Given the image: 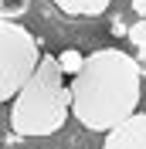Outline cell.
Here are the masks:
<instances>
[{"label":"cell","instance_id":"6da1fadb","mask_svg":"<svg viewBox=\"0 0 146 149\" xmlns=\"http://www.w3.org/2000/svg\"><path fill=\"white\" fill-rule=\"evenodd\" d=\"M72 112L92 132H109L136 112L143 98V74L136 58L119 47H99L85 58L72 88Z\"/></svg>","mask_w":146,"mask_h":149},{"label":"cell","instance_id":"7a4b0ae2","mask_svg":"<svg viewBox=\"0 0 146 149\" xmlns=\"http://www.w3.org/2000/svg\"><path fill=\"white\" fill-rule=\"evenodd\" d=\"M68 85L58 68L55 58L41 54L27 81L20 85L14 95V109H10V132L20 139H37V136H55L68 119Z\"/></svg>","mask_w":146,"mask_h":149},{"label":"cell","instance_id":"3957f363","mask_svg":"<svg viewBox=\"0 0 146 149\" xmlns=\"http://www.w3.org/2000/svg\"><path fill=\"white\" fill-rule=\"evenodd\" d=\"M37 58H41V47L34 34L17 20H0V105L20 92Z\"/></svg>","mask_w":146,"mask_h":149},{"label":"cell","instance_id":"277c9868","mask_svg":"<svg viewBox=\"0 0 146 149\" xmlns=\"http://www.w3.org/2000/svg\"><path fill=\"white\" fill-rule=\"evenodd\" d=\"M102 149H146V115L133 112L129 119L119 122L116 129H109Z\"/></svg>","mask_w":146,"mask_h":149},{"label":"cell","instance_id":"5b68a950","mask_svg":"<svg viewBox=\"0 0 146 149\" xmlns=\"http://www.w3.org/2000/svg\"><path fill=\"white\" fill-rule=\"evenodd\" d=\"M51 3L65 14H72V17H99V14L109 10L112 0H51Z\"/></svg>","mask_w":146,"mask_h":149},{"label":"cell","instance_id":"8992f818","mask_svg":"<svg viewBox=\"0 0 146 149\" xmlns=\"http://www.w3.org/2000/svg\"><path fill=\"white\" fill-rule=\"evenodd\" d=\"M55 61H58V68H61V74H78V68L85 65V54H78L75 47H65Z\"/></svg>","mask_w":146,"mask_h":149},{"label":"cell","instance_id":"52a82bcc","mask_svg":"<svg viewBox=\"0 0 146 149\" xmlns=\"http://www.w3.org/2000/svg\"><path fill=\"white\" fill-rule=\"evenodd\" d=\"M31 0H0V20H17L20 14H27Z\"/></svg>","mask_w":146,"mask_h":149},{"label":"cell","instance_id":"ba28073f","mask_svg":"<svg viewBox=\"0 0 146 149\" xmlns=\"http://www.w3.org/2000/svg\"><path fill=\"white\" fill-rule=\"evenodd\" d=\"M126 37H129L136 47H146V20H136L133 27H126Z\"/></svg>","mask_w":146,"mask_h":149},{"label":"cell","instance_id":"9c48e42d","mask_svg":"<svg viewBox=\"0 0 146 149\" xmlns=\"http://www.w3.org/2000/svg\"><path fill=\"white\" fill-rule=\"evenodd\" d=\"M133 10L139 14V20H146V0H133Z\"/></svg>","mask_w":146,"mask_h":149},{"label":"cell","instance_id":"30bf717a","mask_svg":"<svg viewBox=\"0 0 146 149\" xmlns=\"http://www.w3.org/2000/svg\"><path fill=\"white\" fill-rule=\"evenodd\" d=\"M136 65H139V74H146V47H139V54H136Z\"/></svg>","mask_w":146,"mask_h":149},{"label":"cell","instance_id":"8fae6325","mask_svg":"<svg viewBox=\"0 0 146 149\" xmlns=\"http://www.w3.org/2000/svg\"><path fill=\"white\" fill-rule=\"evenodd\" d=\"M112 34H126V24L122 20H112Z\"/></svg>","mask_w":146,"mask_h":149},{"label":"cell","instance_id":"7c38bea8","mask_svg":"<svg viewBox=\"0 0 146 149\" xmlns=\"http://www.w3.org/2000/svg\"><path fill=\"white\" fill-rule=\"evenodd\" d=\"M143 95H146V85H143Z\"/></svg>","mask_w":146,"mask_h":149},{"label":"cell","instance_id":"4fadbf2b","mask_svg":"<svg viewBox=\"0 0 146 149\" xmlns=\"http://www.w3.org/2000/svg\"><path fill=\"white\" fill-rule=\"evenodd\" d=\"M65 149H68V146H65Z\"/></svg>","mask_w":146,"mask_h":149}]
</instances>
